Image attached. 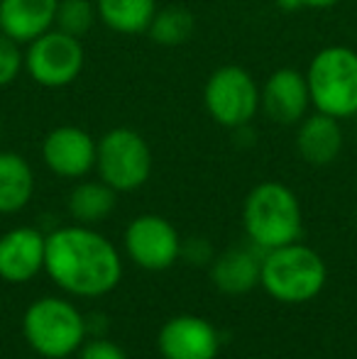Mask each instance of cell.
I'll list each match as a JSON object with an SVG mask.
<instances>
[{"mask_svg":"<svg viewBox=\"0 0 357 359\" xmlns=\"http://www.w3.org/2000/svg\"><path fill=\"white\" fill-rule=\"evenodd\" d=\"M95 20H98L95 0H59L54 27L81 39L83 34H88L93 29Z\"/></svg>","mask_w":357,"mask_h":359,"instance_id":"21","label":"cell"},{"mask_svg":"<svg viewBox=\"0 0 357 359\" xmlns=\"http://www.w3.org/2000/svg\"><path fill=\"white\" fill-rule=\"evenodd\" d=\"M325 279L328 271L321 255L299 242L267 250L262 257L260 284L271 298L281 303L311 301L323 291Z\"/></svg>","mask_w":357,"mask_h":359,"instance_id":"3","label":"cell"},{"mask_svg":"<svg viewBox=\"0 0 357 359\" xmlns=\"http://www.w3.org/2000/svg\"><path fill=\"white\" fill-rule=\"evenodd\" d=\"M355 222H357V205H355Z\"/></svg>","mask_w":357,"mask_h":359,"instance_id":"25","label":"cell"},{"mask_svg":"<svg viewBox=\"0 0 357 359\" xmlns=\"http://www.w3.org/2000/svg\"><path fill=\"white\" fill-rule=\"evenodd\" d=\"M157 0H95L98 20L118 34H147Z\"/></svg>","mask_w":357,"mask_h":359,"instance_id":"18","label":"cell"},{"mask_svg":"<svg viewBox=\"0 0 357 359\" xmlns=\"http://www.w3.org/2000/svg\"><path fill=\"white\" fill-rule=\"evenodd\" d=\"M203 105L215 125L243 130L260 113V86L248 69L238 64L218 67L203 88Z\"/></svg>","mask_w":357,"mask_h":359,"instance_id":"7","label":"cell"},{"mask_svg":"<svg viewBox=\"0 0 357 359\" xmlns=\"http://www.w3.org/2000/svg\"><path fill=\"white\" fill-rule=\"evenodd\" d=\"M79 359H128L125 350L105 337H93L79 347Z\"/></svg>","mask_w":357,"mask_h":359,"instance_id":"23","label":"cell"},{"mask_svg":"<svg viewBox=\"0 0 357 359\" xmlns=\"http://www.w3.org/2000/svg\"><path fill=\"white\" fill-rule=\"evenodd\" d=\"M243 222L250 242L267 252L299 240L304 217L299 198L289 186L262 181L245 198Z\"/></svg>","mask_w":357,"mask_h":359,"instance_id":"2","label":"cell"},{"mask_svg":"<svg viewBox=\"0 0 357 359\" xmlns=\"http://www.w3.org/2000/svg\"><path fill=\"white\" fill-rule=\"evenodd\" d=\"M118 191L110 189L105 181H81L69 194V213L79 225H95L115 210Z\"/></svg>","mask_w":357,"mask_h":359,"instance_id":"19","label":"cell"},{"mask_svg":"<svg viewBox=\"0 0 357 359\" xmlns=\"http://www.w3.org/2000/svg\"><path fill=\"white\" fill-rule=\"evenodd\" d=\"M25 72L22 44L0 32V88H8Z\"/></svg>","mask_w":357,"mask_h":359,"instance_id":"22","label":"cell"},{"mask_svg":"<svg viewBox=\"0 0 357 359\" xmlns=\"http://www.w3.org/2000/svg\"><path fill=\"white\" fill-rule=\"evenodd\" d=\"M311 90L306 74L299 69H276L260 86V110L276 125L294 128L309 115Z\"/></svg>","mask_w":357,"mask_h":359,"instance_id":"11","label":"cell"},{"mask_svg":"<svg viewBox=\"0 0 357 359\" xmlns=\"http://www.w3.org/2000/svg\"><path fill=\"white\" fill-rule=\"evenodd\" d=\"M44 271L62 291L81 298H100L120 284L123 262L108 237L76 222L47 235Z\"/></svg>","mask_w":357,"mask_h":359,"instance_id":"1","label":"cell"},{"mask_svg":"<svg viewBox=\"0 0 357 359\" xmlns=\"http://www.w3.org/2000/svg\"><path fill=\"white\" fill-rule=\"evenodd\" d=\"M47 237L34 227H15L0 237V279L25 284L44 269Z\"/></svg>","mask_w":357,"mask_h":359,"instance_id":"13","label":"cell"},{"mask_svg":"<svg viewBox=\"0 0 357 359\" xmlns=\"http://www.w3.org/2000/svg\"><path fill=\"white\" fill-rule=\"evenodd\" d=\"M125 250L144 271H164L181 257L179 232L162 215H140L125 230Z\"/></svg>","mask_w":357,"mask_h":359,"instance_id":"9","label":"cell"},{"mask_svg":"<svg viewBox=\"0 0 357 359\" xmlns=\"http://www.w3.org/2000/svg\"><path fill=\"white\" fill-rule=\"evenodd\" d=\"M86 52L79 37L52 27L32 39L25 52V72L42 88H67L81 76Z\"/></svg>","mask_w":357,"mask_h":359,"instance_id":"8","label":"cell"},{"mask_svg":"<svg viewBox=\"0 0 357 359\" xmlns=\"http://www.w3.org/2000/svg\"><path fill=\"white\" fill-rule=\"evenodd\" d=\"M0 135H3V125H0Z\"/></svg>","mask_w":357,"mask_h":359,"instance_id":"26","label":"cell"},{"mask_svg":"<svg viewBox=\"0 0 357 359\" xmlns=\"http://www.w3.org/2000/svg\"><path fill=\"white\" fill-rule=\"evenodd\" d=\"M345 144L343 125L325 113H309L296 125V151L311 166H328L340 156Z\"/></svg>","mask_w":357,"mask_h":359,"instance_id":"14","label":"cell"},{"mask_svg":"<svg viewBox=\"0 0 357 359\" xmlns=\"http://www.w3.org/2000/svg\"><path fill=\"white\" fill-rule=\"evenodd\" d=\"M340 0H274V5L284 13H299V10H330Z\"/></svg>","mask_w":357,"mask_h":359,"instance_id":"24","label":"cell"},{"mask_svg":"<svg viewBox=\"0 0 357 359\" xmlns=\"http://www.w3.org/2000/svg\"><path fill=\"white\" fill-rule=\"evenodd\" d=\"M196 32V18L189 8L184 5H162L154 13L152 22H149V39L159 47H181L186 44Z\"/></svg>","mask_w":357,"mask_h":359,"instance_id":"20","label":"cell"},{"mask_svg":"<svg viewBox=\"0 0 357 359\" xmlns=\"http://www.w3.org/2000/svg\"><path fill=\"white\" fill-rule=\"evenodd\" d=\"M98 140L79 125H59L42 140V159L59 179H83L95 169Z\"/></svg>","mask_w":357,"mask_h":359,"instance_id":"10","label":"cell"},{"mask_svg":"<svg viewBox=\"0 0 357 359\" xmlns=\"http://www.w3.org/2000/svg\"><path fill=\"white\" fill-rule=\"evenodd\" d=\"M260 269L262 259H257L255 252L233 247L210 264V281L228 296H243L260 284Z\"/></svg>","mask_w":357,"mask_h":359,"instance_id":"16","label":"cell"},{"mask_svg":"<svg viewBox=\"0 0 357 359\" xmlns=\"http://www.w3.org/2000/svg\"><path fill=\"white\" fill-rule=\"evenodd\" d=\"M95 171L118 194H133L152 174V149L133 128H113L98 140Z\"/></svg>","mask_w":357,"mask_h":359,"instance_id":"6","label":"cell"},{"mask_svg":"<svg viewBox=\"0 0 357 359\" xmlns=\"http://www.w3.org/2000/svg\"><path fill=\"white\" fill-rule=\"evenodd\" d=\"M34 171L18 151H0V215L20 213L32 201Z\"/></svg>","mask_w":357,"mask_h":359,"instance_id":"17","label":"cell"},{"mask_svg":"<svg viewBox=\"0 0 357 359\" xmlns=\"http://www.w3.org/2000/svg\"><path fill=\"white\" fill-rule=\"evenodd\" d=\"M27 345L47 359H64L79 352L86 342V318L74 303L57 296H44L29 303L22 316Z\"/></svg>","mask_w":357,"mask_h":359,"instance_id":"5","label":"cell"},{"mask_svg":"<svg viewBox=\"0 0 357 359\" xmlns=\"http://www.w3.org/2000/svg\"><path fill=\"white\" fill-rule=\"evenodd\" d=\"M311 105L330 118L357 115V52L345 44H330L316 52L306 69Z\"/></svg>","mask_w":357,"mask_h":359,"instance_id":"4","label":"cell"},{"mask_svg":"<svg viewBox=\"0 0 357 359\" xmlns=\"http://www.w3.org/2000/svg\"><path fill=\"white\" fill-rule=\"evenodd\" d=\"M157 347L164 359H215L220 337L206 318L174 316L159 330Z\"/></svg>","mask_w":357,"mask_h":359,"instance_id":"12","label":"cell"},{"mask_svg":"<svg viewBox=\"0 0 357 359\" xmlns=\"http://www.w3.org/2000/svg\"><path fill=\"white\" fill-rule=\"evenodd\" d=\"M59 0H0V32L27 47L54 27Z\"/></svg>","mask_w":357,"mask_h":359,"instance_id":"15","label":"cell"}]
</instances>
